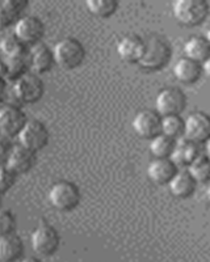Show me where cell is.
Here are the masks:
<instances>
[{
  "label": "cell",
  "mask_w": 210,
  "mask_h": 262,
  "mask_svg": "<svg viewBox=\"0 0 210 262\" xmlns=\"http://www.w3.org/2000/svg\"><path fill=\"white\" fill-rule=\"evenodd\" d=\"M144 41V51L139 67L147 71H156L163 69L172 58V49L164 38L156 34H151Z\"/></svg>",
  "instance_id": "6da1fadb"
},
{
  "label": "cell",
  "mask_w": 210,
  "mask_h": 262,
  "mask_svg": "<svg viewBox=\"0 0 210 262\" xmlns=\"http://www.w3.org/2000/svg\"><path fill=\"white\" fill-rule=\"evenodd\" d=\"M55 64L63 70H75L86 59L87 51L79 39L66 37L55 43L53 48Z\"/></svg>",
  "instance_id": "7a4b0ae2"
},
{
  "label": "cell",
  "mask_w": 210,
  "mask_h": 262,
  "mask_svg": "<svg viewBox=\"0 0 210 262\" xmlns=\"http://www.w3.org/2000/svg\"><path fill=\"white\" fill-rule=\"evenodd\" d=\"M210 7L205 0H176L172 6L175 20L184 27H197L209 16Z\"/></svg>",
  "instance_id": "3957f363"
},
{
  "label": "cell",
  "mask_w": 210,
  "mask_h": 262,
  "mask_svg": "<svg viewBox=\"0 0 210 262\" xmlns=\"http://www.w3.org/2000/svg\"><path fill=\"white\" fill-rule=\"evenodd\" d=\"M81 200V194L78 185L67 180L55 182L49 190V202L55 210L69 212L75 210Z\"/></svg>",
  "instance_id": "277c9868"
},
{
  "label": "cell",
  "mask_w": 210,
  "mask_h": 262,
  "mask_svg": "<svg viewBox=\"0 0 210 262\" xmlns=\"http://www.w3.org/2000/svg\"><path fill=\"white\" fill-rule=\"evenodd\" d=\"M45 93V84L38 75L28 72L12 83V95L17 102L32 105L38 102Z\"/></svg>",
  "instance_id": "5b68a950"
},
{
  "label": "cell",
  "mask_w": 210,
  "mask_h": 262,
  "mask_svg": "<svg viewBox=\"0 0 210 262\" xmlns=\"http://www.w3.org/2000/svg\"><path fill=\"white\" fill-rule=\"evenodd\" d=\"M32 248L39 257L54 256L60 247V236L51 224L42 222L32 233Z\"/></svg>",
  "instance_id": "8992f818"
},
{
  "label": "cell",
  "mask_w": 210,
  "mask_h": 262,
  "mask_svg": "<svg viewBox=\"0 0 210 262\" xmlns=\"http://www.w3.org/2000/svg\"><path fill=\"white\" fill-rule=\"evenodd\" d=\"M17 138L20 146L37 154L49 144L50 133L45 123L39 119H28Z\"/></svg>",
  "instance_id": "52a82bcc"
},
{
  "label": "cell",
  "mask_w": 210,
  "mask_h": 262,
  "mask_svg": "<svg viewBox=\"0 0 210 262\" xmlns=\"http://www.w3.org/2000/svg\"><path fill=\"white\" fill-rule=\"evenodd\" d=\"M186 106L184 92L175 86L163 88L155 98V112L160 117L180 116Z\"/></svg>",
  "instance_id": "ba28073f"
},
{
  "label": "cell",
  "mask_w": 210,
  "mask_h": 262,
  "mask_svg": "<svg viewBox=\"0 0 210 262\" xmlns=\"http://www.w3.org/2000/svg\"><path fill=\"white\" fill-rule=\"evenodd\" d=\"M13 34L21 42H24L28 48H30L42 42V38L45 36V24L37 16H23L15 24Z\"/></svg>",
  "instance_id": "9c48e42d"
},
{
  "label": "cell",
  "mask_w": 210,
  "mask_h": 262,
  "mask_svg": "<svg viewBox=\"0 0 210 262\" xmlns=\"http://www.w3.org/2000/svg\"><path fill=\"white\" fill-rule=\"evenodd\" d=\"M27 121V114L17 105L0 106V137H17Z\"/></svg>",
  "instance_id": "30bf717a"
},
{
  "label": "cell",
  "mask_w": 210,
  "mask_h": 262,
  "mask_svg": "<svg viewBox=\"0 0 210 262\" xmlns=\"http://www.w3.org/2000/svg\"><path fill=\"white\" fill-rule=\"evenodd\" d=\"M185 139L193 143H205L210 138V116L204 112H193L184 119Z\"/></svg>",
  "instance_id": "8fae6325"
},
{
  "label": "cell",
  "mask_w": 210,
  "mask_h": 262,
  "mask_svg": "<svg viewBox=\"0 0 210 262\" xmlns=\"http://www.w3.org/2000/svg\"><path fill=\"white\" fill-rule=\"evenodd\" d=\"M133 130L142 139L151 140L160 134L162 127V117L155 111L144 109L138 112L133 118Z\"/></svg>",
  "instance_id": "7c38bea8"
},
{
  "label": "cell",
  "mask_w": 210,
  "mask_h": 262,
  "mask_svg": "<svg viewBox=\"0 0 210 262\" xmlns=\"http://www.w3.org/2000/svg\"><path fill=\"white\" fill-rule=\"evenodd\" d=\"M55 64L53 49L49 48L46 43L39 42L37 45L29 48V66L30 72L36 75L48 74L53 70Z\"/></svg>",
  "instance_id": "4fadbf2b"
},
{
  "label": "cell",
  "mask_w": 210,
  "mask_h": 262,
  "mask_svg": "<svg viewBox=\"0 0 210 262\" xmlns=\"http://www.w3.org/2000/svg\"><path fill=\"white\" fill-rule=\"evenodd\" d=\"M144 51V41L137 34H126L117 42L118 57L126 63H138Z\"/></svg>",
  "instance_id": "5bb4252c"
},
{
  "label": "cell",
  "mask_w": 210,
  "mask_h": 262,
  "mask_svg": "<svg viewBox=\"0 0 210 262\" xmlns=\"http://www.w3.org/2000/svg\"><path fill=\"white\" fill-rule=\"evenodd\" d=\"M34 163H36V154L17 144L13 146L6 167H8L15 174L20 176L29 172L33 168Z\"/></svg>",
  "instance_id": "9a60e30c"
},
{
  "label": "cell",
  "mask_w": 210,
  "mask_h": 262,
  "mask_svg": "<svg viewBox=\"0 0 210 262\" xmlns=\"http://www.w3.org/2000/svg\"><path fill=\"white\" fill-rule=\"evenodd\" d=\"M176 172L177 167L171 159H154L147 165V177L156 185H168Z\"/></svg>",
  "instance_id": "2e32d148"
},
{
  "label": "cell",
  "mask_w": 210,
  "mask_h": 262,
  "mask_svg": "<svg viewBox=\"0 0 210 262\" xmlns=\"http://www.w3.org/2000/svg\"><path fill=\"white\" fill-rule=\"evenodd\" d=\"M27 7V0H0V29L15 27Z\"/></svg>",
  "instance_id": "e0dca14e"
},
{
  "label": "cell",
  "mask_w": 210,
  "mask_h": 262,
  "mask_svg": "<svg viewBox=\"0 0 210 262\" xmlns=\"http://www.w3.org/2000/svg\"><path fill=\"white\" fill-rule=\"evenodd\" d=\"M24 243L16 233L0 237V262H17L24 256Z\"/></svg>",
  "instance_id": "ac0fdd59"
},
{
  "label": "cell",
  "mask_w": 210,
  "mask_h": 262,
  "mask_svg": "<svg viewBox=\"0 0 210 262\" xmlns=\"http://www.w3.org/2000/svg\"><path fill=\"white\" fill-rule=\"evenodd\" d=\"M174 76L183 84H195L202 76V66L184 57L175 63Z\"/></svg>",
  "instance_id": "d6986e66"
},
{
  "label": "cell",
  "mask_w": 210,
  "mask_h": 262,
  "mask_svg": "<svg viewBox=\"0 0 210 262\" xmlns=\"http://www.w3.org/2000/svg\"><path fill=\"white\" fill-rule=\"evenodd\" d=\"M200 155H201V152L198 148V144L193 143V142L184 138V139L176 142L170 159L176 167H179V165L180 167H188L189 164Z\"/></svg>",
  "instance_id": "ffe728a7"
},
{
  "label": "cell",
  "mask_w": 210,
  "mask_h": 262,
  "mask_svg": "<svg viewBox=\"0 0 210 262\" xmlns=\"http://www.w3.org/2000/svg\"><path fill=\"white\" fill-rule=\"evenodd\" d=\"M196 185L197 182L192 179L188 170H177L171 181L168 182V189L174 196L179 200H185L195 193Z\"/></svg>",
  "instance_id": "44dd1931"
},
{
  "label": "cell",
  "mask_w": 210,
  "mask_h": 262,
  "mask_svg": "<svg viewBox=\"0 0 210 262\" xmlns=\"http://www.w3.org/2000/svg\"><path fill=\"white\" fill-rule=\"evenodd\" d=\"M3 64V79L6 81H15L23 75L30 72L29 66V53L28 55L13 58H3L2 59Z\"/></svg>",
  "instance_id": "7402d4cb"
},
{
  "label": "cell",
  "mask_w": 210,
  "mask_h": 262,
  "mask_svg": "<svg viewBox=\"0 0 210 262\" xmlns=\"http://www.w3.org/2000/svg\"><path fill=\"white\" fill-rule=\"evenodd\" d=\"M184 54H185V58H188V59L195 60V62L202 64L210 57L209 42L206 41L205 37L201 36L191 37L184 43Z\"/></svg>",
  "instance_id": "603a6c76"
},
{
  "label": "cell",
  "mask_w": 210,
  "mask_h": 262,
  "mask_svg": "<svg viewBox=\"0 0 210 262\" xmlns=\"http://www.w3.org/2000/svg\"><path fill=\"white\" fill-rule=\"evenodd\" d=\"M0 51L3 53L4 58L23 57V55H28L29 48L12 33V34H7L0 39Z\"/></svg>",
  "instance_id": "cb8c5ba5"
},
{
  "label": "cell",
  "mask_w": 210,
  "mask_h": 262,
  "mask_svg": "<svg viewBox=\"0 0 210 262\" xmlns=\"http://www.w3.org/2000/svg\"><path fill=\"white\" fill-rule=\"evenodd\" d=\"M186 170L197 184H206L210 181V160L205 155L197 156L189 164Z\"/></svg>",
  "instance_id": "d4e9b609"
},
{
  "label": "cell",
  "mask_w": 210,
  "mask_h": 262,
  "mask_svg": "<svg viewBox=\"0 0 210 262\" xmlns=\"http://www.w3.org/2000/svg\"><path fill=\"white\" fill-rule=\"evenodd\" d=\"M175 139L159 134L150 140V152L155 159H170L175 148Z\"/></svg>",
  "instance_id": "484cf974"
},
{
  "label": "cell",
  "mask_w": 210,
  "mask_h": 262,
  "mask_svg": "<svg viewBox=\"0 0 210 262\" xmlns=\"http://www.w3.org/2000/svg\"><path fill=\"white\" fill-rule=\"evenodd\" d=\"M86 7L91 15L105 18L117 11L118 3L116 0H87Z\"/></svg>",
  "instance_id": "4316f807"
},
{
  "label": "cell",
  "mask_w": 210,
  "mask_h": 262,
  "mask_svg": "<svg viewBox=\"0 0 210 262\" xmlns=\"http://www.w3.org/2000/svg\"><path fill=\"white\" fill-rule=\"evenodd\" d=\"M160 134L176 139L184 134V119L180 116L162 117Z\"/></svg>",
  "instance_id": "83f0119b"
},
{
  "label": "cell",
  "mask_w": 210,
  "mask_h": 262,
  "mask_svg": "<svg viewBox=\"0 0 210 262\" xmlns=\"http://www.w3.org/2000/svg\"><path fill=\"white\" fill-rule=\"evenodd\" d=\"M17 221L15 214L9 210H0V237L15 233Z\"/></svg>",
  "instance_id": "f1b7e54d"
},
{
  "label": "cell",
  "mask_w": 210,
  "mask_h": 262,
  "mask_svg": "<svg viewBox=\"0 0 210 262\" xmlns=\"http://www.w3.org/2000/svg\"><path fill=\"white\" fill-rule=\"evenodd\" d=\"M16 180L17 174H15L8 167H0V194L11 190L16 184Z\"/></svg>",
  "instance_id": "f546056e"
},
{
  "label": "cell",
  "mask_w": 210,
  "mask_h": 262,
  "mask_svg": "<svg viewBox=\"0 0 210 262\" xmlns=\"http://www.w3.org/2000/svg\"><path fill=\"white\" fill-rule=\"evenodd\" d=\"M13 146L4 137H0V167H6Z\"/></svg>",
  "instance_id": "4dcf8cb0"
},
{
  "label": "cell",
  "mask_w": 210,
  "mask_h": 262,
  "mask_svg": "<svg viewBox=\"0 0 210 262\" xmlns=\"http://www.w3.org/2000/svg\"><path fill=\"white\" fill-rule=\"evenodd\" d=\"M7 95V81L3 78H0V102L3 101V98Z\"/></svg>",
  "instance_id": "1f68e13d"
},
{
  "label": "cell",
  "mask_w": 210,
  "mask_h": 262,
  "mask_svg": "<svg viewBox=\"0 0 210 262\" xmlns=\"http://www.w3.org/2000/svg\"><path fill=\"white\" fill-rule=\"evenodd\" d=\"M201 66H202V74H205L207 78L210 79V57L207 58V59L205 60Z\"/></svg>",
  "instance_id": "d6a6232c"
},
{
  "label": "cell",
  "mask_w": 210,
  "mask_h": 262,
  "mask_svg": "<svg viewBox=\"0 0 210 262\" xmlns=\"http://www.w3.org/2000/svg\"><path fill=\"white\" fill-rule=\"evenodd\" d=\"M20 262H44V261H42L41 258H38V257L29 256V257H25V258H23Z\"/></svg>",
  "instance_id": "836d02e7"
},
{
  "label": "cell",
  "mask_w": 210,
  "mask_h": 262,
  "mask_svg": "<svg viewBox=\"0 0 210 262\" xmlns=\"http://www.w3.org/2000/svg\"><path fill=\"white\" fill-rule=\"evenodd\" d=\"M205 156L210 160V138L205 142Z\"/></svg>",
  "instance_id": "e575fe53"
},
{
  "label": "cell",
  "mask_w": 210,
  "mask_h": 262,
  "mask_svg": "<svg viewBox=\"0 0 210 262\" xmlns=\"http://www.w3.org/2000/svg\"><path fill=\"white\" fill-rule=\"evenodd\" d=\"M205 195H206L207 202L210 203V181L207 182V188H206V191H205Z\"/></svg>",
  "instance_id": "d590c367"
},
{
  "label": "cell",
  "mask_w": 210,
  "mask_h": 262,
  "mask_svg": "<svg viewBox=\"0 0 210 262\" xmlns=\"http://www.w3.org/2000/svg\"><path fill=\"white\" fill-rule=\"evenodd\" d=\"M205 38H206V41L209 42V45H210V28H209V29H207V32H206V36H205Z\"/></svg>",
  "instance_id": "8d00e7d4"
},
{
  "label": "cell",
  "mask_w": 210,
  "mask_h": 262,
  "mask_svg": "<svg viewBox=\"0 0 210 262\" xmlns=\"http://www.w3.org/2000/svg\"><path fill=\"white\" fill-rule=\"evenodd\" d=\"M0 78H3V64H2V59H0Z\"/></svg>",
  "instance_id": "74e56055"
},
{
  "label": "cell",
  "mask_w": 210,
  "mask_h": 262,
  "mask_svg": "<svg viewBox=\"0 0 210 262\" xmlns=\"http://www.w3.org/2000/svg\"><path fill=\"white\" fill-rule=\"evenodd\" d=\"M2 195H3V194H0V202H2Z\"/></svg>",
  "instance_id": "f35d334b"
}]
</instances>
